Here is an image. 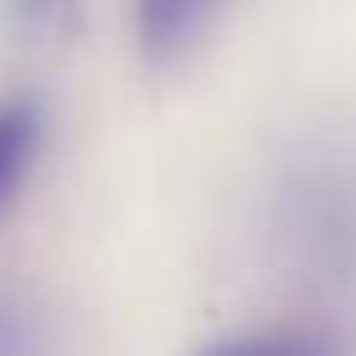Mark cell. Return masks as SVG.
<instances>
[{"label": "cell", "instance_id": "3", "mask_svg": "<svg viewBox=\"0 0 356 356\" xmlns=\"http://www.w3.org/2000/svg\"><path fill=\"white\" fill-rule=\"evenodd\" d=\"M35 142H40V108L25 103V98L0 103V200L25 176V166L35 156Z\"/></svg>", "mask_w": 356, "mask_h": 356}, {"label": "cell", "instance_id": "4", "mask_svg": "<svg viewBox=\"0 0 356 356\" xmlns=\"http://www.w3.org/2000/svg\"><path fill=\"white\" fill-rule=\"evenodd\" d=\"M74 0H15V10L30 20V25H59L69 15Z\"/></svg>", "mask_w": 356, "mask_h": 356}, {"label": "cell", "instance_id": "2", "mask_svg": "<svg viewBox=\"0 0 356 356\" xmlns=\"http://www.w3.org/2000/svg\"><path fill=\"white\" fill-rule=\"evenodd\" d=\"M195 356H341V346L312 327H264V332L220 337V341L200 346Z\"/></svg>", "mask_w": 356, "mask_h": 356}, {"label": "cell", "instance_id": "1", "mask_svg": "<svg viewBox=\"0 0 356 356\" xmlns=\"http://www.w3.org/2000/svg\"><path fill=\"white\" fill-rule=\"evenodd\" d=\"M220 0H137V40L152 64H176L200 30L215 20Z\"/></svg>", "mask_w": 356, "mask_h": 356}]
</instances>
